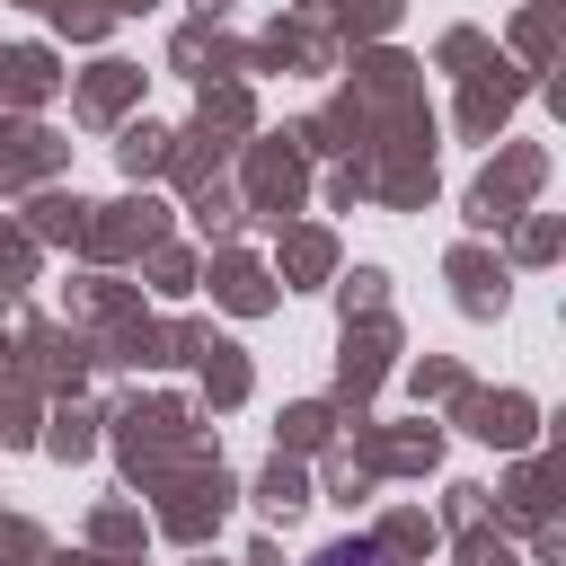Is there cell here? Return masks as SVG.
Segmentation results:
<instances>
[{
	"label": "cell",
	"mask_w": 566,
	"mask_h": 566,
	"mask_svg": "<svg viewBox=\"0 0 566 566\" xmlns=\"http://www.w3.org/2000/svg\"><path fill=\"white\" fill-rule=\"evenodd\" d=\"M310 566H380V548H371V539H336V548H318Z\"/></svg>",
	"instance_id": "1"
}]
</instances>
